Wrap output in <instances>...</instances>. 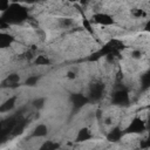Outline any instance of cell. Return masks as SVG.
I'll return each mask as SVG.
<instances>
[{
	"mask_svg": "<svg viewBox=\"0 0 150 150\" xmlns=\"http://www.w3.org/2000/svg\"><path fill=\"white\" fill-rule=\"evenodd\" d=\"M47 132H48V127L46 124H43V123H40V124L34 127L32 136L36 137V138H41V137H45L47 135Z\"/></svg>",
	"mask_w": 150,
	"mask_h": 150,
	"instance_id": "1",
	"label": "cell"
},
{
	"mask_svg": "<svg viewBox=\"0 0 150 150\" xmlns=\"http://www.w3.org/2000/svg\"><path fill=\"white\" fill-rule=\"evenodd\" d=\"M14 105H15V97H9V98H7L4 103H1V105H0V111H1V112H7V111H9L11 109H13Z\"/></svg>",
	"mask_w": 150,
	"mask_h": 150,
	"instance_id": "2",
	"label": "cell"
},
{
	"mask_svg": "<svg viewBox=\"0 0 150 150\" xmlns=\"http://www.w3.org/2000/svg\"><path fill=\"white\" fill-rule=\"evenodd\" d=\"M34 62L38 66H47L49 63V59L46 55H39V56H36V59H35Z\"/></svg>",
	"mask_w": 150,
	"mask_h": 150,
	"instance_id": "3",
	"label": "cell"
},
{
	"mask_svg": "<svg viewBox=\"0 0 150 150\" xmlns=\"http://www.w3.org/2000/svg\"><path fill=\"white\" fill-rule=\"evenodd\" d=\"M38 81H39V77L36 76V75H30V76H28V79L26 80V84L27 86H35L36 83H38Z\"/></svg>",
	"mask_w": 150,
	"mask_h": 150,
	"instance_id": "4",
	"label": "cell"
}]
</instances>
